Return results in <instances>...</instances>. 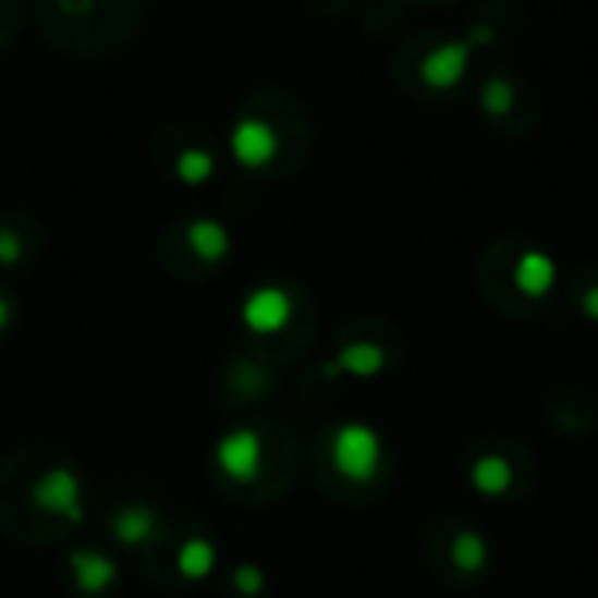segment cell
Listing matches in <instances>:
<instances>
[{"label": "cell", "mask_w": 598, "mask_h": 598, "mask_svg": "<svg viewBox=\"0 0 598 598\" xmlns=\"http://www.w3.org/2000/svg\"><path fill=\"white\" fill-rule=\"evenodd\" d=\"M465 42H469V49H473V46H484V42H493V32H490V28H479V25H476V28L469 32V39H465Z\"/></svg>", "instance_id": "44dd1931"}, {"label": "cell", "mask_w": 598, "mask_h": 598, "mask_svg": "<svg viewBox=\"0 0 598 598\" xmlns=\"http://www.w3.org/2000/svg\"><path fill=\"white\" fill-rule=\"evenodd\" d=\"M514 284L525 297H542L550 294L557 284V263L553 256L539 253V248H528V253L514 263Z\"/></svg>", "instance_id": "ba28073f"}, {"label": "cell", "mask_w": 598, "mask_h": 598, "mask_svg": "<svg viewBox=\"0 0 598 598\" xmlns=\"http://www.w3.org/2000/svg\"><path fill=\"white\" fill-rule=\"evenodd\" d=\"M175 568L186 581H204V577H210L213 568H218V550H213V542H207V539H190V542H182Z\"/></svg>", "instance_id": "7c38bea8"}, {"label": "cell", "mask_w": 598, "mask_h": 598, "mask_svg": "<svg viewBox=\"0 0 598 598\" xmlns=\"http://www.w3.org/2000/svg\"><path fill=\"white\" fill-rule=\"evenodd\" d=\"M263 585H266V581H263V571H259V568H239V571H235V588H239L242 595L253 598V595L263 591Z\"/></svg>", "instance_id": "ac0fdd59"}, {"label": "cell", "mask_w": 598, "mask_h": 598, "mask_svg": "<svg viewBox=\"0 0 598 598\" xmlns=\"http://www.w3.org/2000/svg\"><path fill=\"white\" fill-rule=\"evenodd\" d=\"M479 106H484L487 115H508L511 106H514V88H511V81H504V77L487 81L484 91H479Z\"/></svg>", "instance_id": "2e32d148"}, {"label": "cell", "mask_w": 598, "mask_h": 598, "mask_svg": "<svg viewBox=\"0 0 598 598\" xmlns=\"http://www.w3.org/2000/svg\"><path fill=\"white\" fill-rule=\"evenodd\" d=\"M294 315V302L291 294L284 288H256L253 294L242 302V322L248 332H256V337H273V332H280Z\"/></svg>", "instance_id": "5b68a950"}, {"label": "cell", "mask_w": 598, "mask_h": 598, "mask_svg": "<svg viewBox=\"0 0 598 598\" xmlns=\"http://www.w3.org/2000/svg\"><path fill=\"white\" fill-rule=\"evenodd\" d=\"M22 259V239L11 228H0V266H14Z\"/></svg>", "instance_id": "e0dca14e"}, {"label": "cell", "mask_w": 598, "mask_h": 598, "mask_svg": "<svg viewBox=\"0 0 598 598\" xmlns=\"http://www.w3.org/2000/svg\"><path fill=\"white\" fill-rule=\"evenodd\" d=\"M71 574H74V581H77V588H81V591L102 595L109 585H115V577H120V568H115V560H109L106 553L74 550V553H71Z\"/></svg>", "instance_id": "52a82bcc"}, {"label": "cell", "mask_w": 598, "mask_h": 598, "mask_svg": "<svg viewBox=\"0 0 598 598\" xmlns=\"http://www.w3.org/2000/svg\"><path fill=\"white\" fill-rule=\"evenodd\" d=\"M581 308H585L588 319H595V322H598V288L585 291V297H581Z\"/></svg>", "instance_id": "d6986e66"}, {"label": "cell", "mask_w": 598, "mask_h": 598, "mask_svg": "<svg viewBox=\"0 0 598 598\" xmlns=\"http://www.w3.org/2000/svg\"><path fill=\"white\" fill-rule=\"evenodd\" d=\"M11 322H14V305H11L8 294H0V332H4Z\"/></svg>", "instance_id": "ffe728a7"}, {"label": "cell", "mask_w": 598, "mask_h": 598, "mask_svg": "<svg viewBox=\"0 0 598 598\" xmlns=\"http://www.w3.org/2000/svg\"><path fill=\"white\" fill-rule=\"evenodd\" d=\"M332 465L351 484H368L381 465V438L368 424H343L332 435Z\"/></svg>", "instance_id": "6da1fadb"}, {"label": "cell", "mask_w": 598, "mask_h": 598, "mask_svg": "<svg viewBox=\"0 0 598 598\" xmlns=\"http://www.w3.org/2000/svg\"><path fill=\"white\" fill-rule=\"evenodd\" d=\"M490 550H487V539L479 536V532H459L455 542H452V560H455V568L462 571H479L487 563Z\"/></svg>", "instance_id": "9a60e30c"}, {"label": "cell", "mask_w": 598, "mask_h": 598, "mask_svg": "<svg viewBox=\"0 0 598 598\" xmlns=\"http://www.w3.org/2000/svg\"><path fill=\"white\" fill-rule=\"evenodd\" d=\"M186 242L204 263H221L231 253V231L213 218H196L186 228Z\"/></svg>", "instance_id": "9c48e42d"}, {"label": "cell", "mask_w": 598, "mask_h": 598, "mask_svg": "<svg viewBox=\"0 0 598 598\" xmlns=\"http://www.w3.org/2000/svg\"><path fill=\"white\" fill-rule=\"evenodd\" d=\"M469 42H441L420 60V81L435 91H452L469 71Z\"/></svg>", "instance_id": "8992f818"}, {"label": "cell", "mask_w": 598, "mask_h": 598, "mask_svg": "<svg viewBox=\"0 0 598 598\" xmlns=\"http://www.w3.org/2000/svg\"><path fill=\"white\" fill-rule=\"evenodd\" d=\"M381 368H386V351L375 343H351L343 346L337 361L326 364V371H346L354 378H375Z\"/></svg>", "instance_id": "30bf717a"}, {"label": "cell", "mask_w": 598, "mask_h": 598, "mask_svg": "<svg viewBox=\"0 0 598 598\" xmlns=\"http://www.w3.org/2000/svg\"><path fill=\"white\" fill-rule=\"evenodd\" d=\"M32 504L46 514H60L66 522H81V514H85V504H81V479L74 469H66V465H57V469H49L36 479V487H32Z\"/></svg>", "instance_id": "3957f363"}, {"label": "cell", "mask_w": 598, "mask_h": 598, "mask_svg": "<svg viewBox=\"0 0 598 598\" xmlns=\"http://www.w3.org/2000/svg\"><path fill=\"white\" fill-rule=\"evenodd\" d=\"M469 479H473V487L484 497H501V493L511 490L514 469H511V462L501 459V455H484V459L473 462Z\"/></svg>", "instance_id": "8fae6325"}, {"label": "cell", "mask_w": 598, "mask_h": 598, "mask_svg": "<svg viewBox=\"0 0 598 598\" xmlns=\"http://www.w3.org/2000/svg\"><path fill=\"white\" fill-rule=\"evenodd\" d=\"M91 4H95V0H60V8H63V11H71V14L88 11Z\"/></svg>", "instance_id": "7402d4cb"}, {"label": "cell", "mask_w": 598, "mask_h": 598, "mask_svg": "<svg viewBox=\"0 0 598 598\" xmlns=\"http://www.w3.org/2000/svg\"><path fill=\"white\" fill-rule=\"evenodd\" d=\"M213 459H218V469L231 479V484H253L263 473V438L256 430L239 427L218 441Z\"/></svg>", "instance_id": "7a4b0ae2"}, {"label": "cell", "mask_w": 598, "mask_h": 598, "mask_svg": "<svg viewBox=\"0 0 598 598\" xmlns=\"http://www.w3.org/2000/svg\"><path fill=\"white\" fill-rule=\"evenodd\" d=\"M231 158H235L242 169H266L277 155H280V137L277 130L259 120V115H245V120L235 123V130H231Z\"/></svg>", "instance_id": "277c9868"}, {"label": "cell", "mask_w": 598, "mask_h": 598, "mask_svg": "<svg viewBox=\"0 0 598 598\" xmlns=\"http://www.w3.org/2000/svg\"><path fill=\"white\" fill-rule=\"evenodd\" d=\"M155 525H158V514L151 508H126L115 514L112 532L120 536L123 546H141L155 536Z\"/></svg>", "instance_id": "4fadbf2b"}, {"label": "cell", "mask_w": 598, "mask_h": 598, "mask_svg": "<svg viewBox=\"0 0 598 598\" xmlns=\"http://www.w3.org/2000/svg\"><path fill=\"white\" fill-rule=\"evenodd\" d=\"M213 155L204 151V147H186V151H179L175 158V179L182 186H204V182L213 175Z\"/></svg>", "instance_id": "5bb4252c"}]
</instances>
